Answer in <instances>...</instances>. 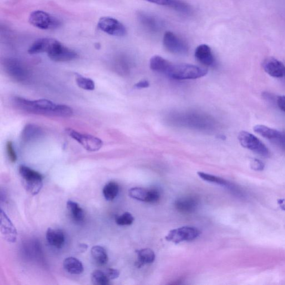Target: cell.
Wrapping results in <instances>:
<instances>
[{"instance_id": "cell-19", "label": "cell", "mask_w": 285, "mask_h": 285, "mask_svg": "<svg viewBox=\"0 0 285 285\" xmlns=\"http://www.w3.org/2000/svg\"><path fill=\"white\" fill-rule=\"evenodd\" d=\"M195 58L201 64L206 66H212L215 63L212 50L206 44L200 45L195 51Z\"/></svg>"}, {"instance_id": "cell-35", "label": "cell", "mask_w": 285, "mask_h": 285, "mask_svg": "<svg viewBox=\"0 0 285 285\" xmlns=\"http://www.w3.org/2000/svg\"><path fill=\"white\" fill-rule=\"evenodd\" d=\"M251 167L254 171H261L264 168V164L260 160L254 159L251 163Z\"/></svg>"}, {"instance_id": "cell-11", "label": "cell", "mask_w": 285, "mask_h": 285, "mask_svg": "<svg viewBox=\"0 0 285 285\" xmlns=\"http://www.w3.org/2000/svg\"><path fill=\"white\" fill-rule=\"evenodd\" d=\"M163 44L167 51L173 54L184 56L189 51L187 44L171 32L164 34Z\"/></svg>"}, {"instance_id": "cell-18", "label": "cell", "mask_w": 285, "mask_h": 285, "mask_svg": "<svg viewBox=\"0 0 285 285\" xmlns=\"http://www.w3.org/2000/svg\"><path fill=\"white\" fill-rule=\"evenodd\" d=\"M198 206V199L192 196L179 198L174 203L175 208L177 211L184 214L194 212L196 211Z\"/></svg>"}, {"instance_id": "cell-39", "label": "cell", "mask_w": 285, "mask_h": 285, "mask_svg": "<svg viewBox=\"0 0 285 285\" xmlns=\"http://www.w3.org/2000/svg\"><path fill=\"white\" fill-rule=\"evenodd\" d=\"M149 87V83L147 81H140L135 84L134 87L137 89L147 88Z\"/></svg>"}, {"instance_id": "cell-5", "label": "cell", "mask_w": 285, "mask_h": 285, "mask_svg": "<svg viewBox=\"0 0 285 285\" xmlns=\"http://www.w3.org/2000/svg\"><path fill=\"white\" fill-rule=\"evenodd\" d=\"M3 66L5 71L14 81L19 83H26L31 78V73L27 67L18 59H6Z\"/></svg>"}, {"instance_id": "cell-21", "label": "cell", "mask_w": 285, "mask_h": 285, "mask_svg": "<svg viewBox=\"0 0 285 285\" xmlns=\"http://www.w3.org/2000/svg\"><path fill=\"white\" fill-rule=\"evenodd\" d=\"M56 39L52 38H41L38 39L29 48L28 53L30 54L48 53L51 49Z\"/></svg>"}, {"instance_id": "cell-22", "label": "cell", "mask_w": 285, "mask_h": 285, "mask_svg": "<svg viewBox=\"0 0 285 285\" xmlns=\"http://www.w3.org/2000/svg\"><path fill=\"white\" fill-rule=\"evenodd\" d=\"M46 238L48 243L51 246L57 248H61L64 246L66 238L61 229L48 228L47 231Z\"/></svg>"}, {"instance_id": "cell-10", "label": "cell", "mask_w": 285, "mask_h": 285, "mask_svg": "<svg viewBox=\"0 0 285 285\" xmlns=\"http://www.w3.org/2000/svg\"><path fill=\"white\" fill-rule=\"evenodd\" d=\"M47 54L49 58L52 61L56 62L72 61L77 59L79 57L77 52L64 46L57 40Z\"/></svg>"}, {"instance_id": "cell-32", "label": "cell", "mask_w": 285, "mask_h": 285, "mask_svg": "<svg viewBox=\"0 0 285 285\" xmlns=\"http://www.w3.org/2000/svg\"><path fill=\"white\" fill-rule=\"evenodd\" d=\"M76 83L79 88L86 90V91H93L96 88V84L93 80L79 74L77 75Z\"/></svg>"}, {"instance_id": "cell-33", "label": "cell", "mask_w": 285, "mask_h": 285, "mask_svg": "<svg viewBox=\"0 0 285 285\" xmlns=\"http://www.w3.org/2000/svg\"><path fill=\"white\" fill-rule=\"evenodd\" d=\"M134 221L133 215L129 212H125L121 216H118L116 219V222L119 226H129Z\"/></svg>"}, {"instance_id": "cell-15", "label": "cell", "mask_w": 285, "mask_h": 285, "mask_svg": "<svg viewBox=\"0 0 285 285\" xmlns=\"http://www.w3.org/2000/svg\"><path fill=\"white\" fill-rule=\"evenodd\" d=\"M262 67L265 72L273 78H285V66L278 60L268 58L264 60Z\"/></svg>"}, {"instance_id": "cell-36", "label": "cell", "mask_w": 285, "mask_h": 285, "mask_svg": "<svg viewBox=\"0 0 285 285\" xmlns=\"http://www.w3.org/2000/svg\"><path fill=\"white\" fill-rule=\"evenodd\" d=\"M110 280L117 278L119 276L120 272L119 270L114 268H108L105 271Z\"/></svg>"}, {"instance_id": "cell-23", "label": "cell", "mask_w": 285, "mask_h": 285, "mask_svg": "<svg viewBox=\"0 0 285 285\" xmlns=\"http://www.w3.org/2000/svg\"><path fill=\"white\" fill-rule=\"evenodd\" d=\"M63 266L68 273L73 274H79L84 271L83 265L78 259L69 257L64 259Z\"/></svg>"}, {"instance_id": "cell-28", "label": "cell", "mask_w": 285, "mask_h": 285, "mask_svg": "<svg viewBox=\"0 0 285 285\" xmlns=\"http://www.w3.org/2000/svg\"><path fill=\"white\" fill-rule=\"evenodd\" d=\"M92 256L97 264L103 266L108 261V256L106 250L102 246H95L91 249Z\"/></svg>"}, {"instance_id": "cell-41", "label": "cell", "mask_w": 285, "mask_h": 285, "mask_svg": "<svg viewBox=\"0 0 285 285\" xmlns=\"http://www.w3.org/2000/svg\"><path fill=\"white\" fill-rule=\"evenodd\" d=\"M79 248L81 249V251H82V252H84L87 249L88 246L86 244H80Z\"/></svg>"}, {"instance_id": "cell-40", "label": "cell", "mask_w": 285, "mask_h": 285, "mask_svg": "<svg viewBox=\"0 0 285 285\" xmlns=\"http://www.w3.org/2000/svg\"><path fill=\"white\" fill-rule=\"evenodd\" d=\"M277 204L279 208L285 211V199H278L277 200Z\"/></svg>"}, {"instance_id": "cell-31", "label": "cell", "mask_w": 285, "mask_h": 285, "mask_svg": "<svg viewBox=\"0 0 285 285\" xmlns=\"http://www.w3.org/2000/svg\"><path fill=\"white\" fill-rule=\"evenodd\" d=\"M91 279L92 283L96 285H108L111 281L106 272L99 269L94 270L91 274Z\"/></svg>"}, {"instance_id": "cell-34", "label": "cell", "mask_w": 285, "mask_h": 285, "mask_svg": "<svg viewBox=\"0 0 285 285\" xmlns=\"http://www.w3.org/2000/svg\"><path fill=\"white\" fill-rule=\"evenodd\" d=\"M7 151L9 159L12 163L16 162L17 161V155L15 151L13 143L11 141H8L7 143Z\"/></svg>"}, {"instance_id": "cell-26", "label": "cell", "mask_w": 285, "mask_h": 285, "mask_svg": "<svg viewBox=\"0 0 285 285\" xmlns=\"http://www.w3.org/2000/svg\"><path fill=\"white\" fill-rule=\"evenodd\" d=\"M171 62L163 58L156 56L150 60V68L154 72L166 74Z\"/></svg>"}, {"instance_id": "cell-9", "label": "cell", "mask_w": 285, "mask_h": 285, "mask_svg": "<svg viewBox=\"0 0 285 285\" xmlns=\"http://www.w3.org/2000/svg\"><path fill=\"white\" fill-rule=\"evenodd\" d=\"M201 234V231L196 227L184 226L170 231L166 237L167 241L178 244L184 241H192Z\"/></svg>"}, {"instance_id": "cell-2", "label": "cell", "mask_w": 285, "mask_h": 285, "mask_svg": "<svg viewBox=\"0 0 285 285\" xmlns=\"http://www.w3.org/2000/svg\"><path fill=\"white\" fill-rule=\"evenodd\" d=\"M207 73L206 69L194 65L171 63L165 74L173 79L188 80L203 77Z\"/></svg>"}, {"instance_id": "cell-30", "label": "cell", "mask_w": 285, "mask_h": 285, "mask_svg": "<svg viewBox=\"0 0 285 285\" xmlns=\"http://www.w3.org/2000/svg\"><path fill=\"white\" fill-rule=\"evenodd\" d=\"M119 191V185L115 182L108 183L103 189L104 197L108 201H112L116 198L118 196Z\"/></svg>"}, {"instance_id": "cell-29", "label": "cell", "mask_w": 285, "mask_h": 285, "mask_svg": "<svg viewBox=\"0 0 285 285\" xmlns=\"http://www.w3.org/2000/svg\"><path fill=\"white\" fill-rule=\"evenodd\" d=\"M197 174L199 177L204 180L205 181L217 184L220 185V186L226 187L232 190H233V191H235L234 187H233L232 185L227 182L226 180H225L222 178L218 177L217 176H213V175L202 172H199L197 173Z\"/></svg>"}, {"instance_id": "cell-27", "label": "cell", "mask_w": 285, "mask_h": 285, "mask_svg": "<svg viewBox=\"0 0 285 285\" xmlns=\"http://www.w3.org/2000/svg\"><path fill=\"white\" fill-rule=\"evenodd\" d=\"M67 208L75 221L81 222L83 221L85 216L84 212L78 203L73 201H68Z\"/></svg>"}, {"instance_id": "cell-6", "label": "cell", "mask_w": 285, "mask_h": 285, "mask_svg": "<svg viewBox=\"0 0 285 285\" xmlns=\"http://www.w3.org/2000/svg\"><path fill=\"white\" fill-rule=\"evenodd\" d=\"M238 139L239 143L244 148L248 149L261 157L268 158L270 156L268 148L252 134L246 131L240 132Z\"/></svg>"}, {"instance_id": "cell-8", "label": "cell", "mask_w": 285, "mask_h": 285, "mask_svg": "<svg viewBox=\"0 0 285 285\" xmlns=\"http://www.w3.org/2000/svg\"><path fill=\"white\" fill-rule=\"evenodd\" d=\"M67 133L88 151L97 152L103 146L102 139L92 135L79 133L71 128L67 129Z\"/></svg>"}, {"instance_id": "cell-20", "label": "cell", "mask_w": 285, "mask_h": 285, "mask_svg": "<svg viewBox=\"0 0 285 285\" xmlns=\"http://www.w3.org/2000/svg\"><path fill=\"white\" fill-rule=\"evenodd\" d=\"M44 134L42 128L34 124H27L23 130L22 141L25 143H31L36 141Z\"/></svg>"}, {"instance_id": "cell-7", "label": "cell", "mask_w": 285, "mask_h": 285, "mask_svg": "<svg viewBox=\"0 0 285 285\" xmlns=\"http://www.w3.org/2000/svg\"><path fill=\"white\" fill-rule=\"evenodd\" d=\"M29 22L33 26L42 30H55L62 26V22L46 12L37 11L30 15Z\"/></svg>"}, {"instance_id": "cell-25", "label": "cell", "mask_w": 285, "mask_h": 285, "mask_svg": "<svg viewBox=\"0 0 285 285\" xmlns=\"http://www.w3.org/2000/svg\"><path fill=\"white\" fill-rule=\"evenodd\" d=\"M255 132L260 135L262 137L270 140L273 142L279 137L281 132L277 131L268 127L263 126V125H257L253 127Z\"/></svg>"}, {"instance_id": "cell-17", "label": "cell", "mask_w": 285, "mask_h": 285, "mask_svg": "<svg viewBox=\"0 0 285 285\" xmlns=\"http://www.w3.org/2000/svg\"><path fill=\"white\" fill-rule=\"evenodd\" d=\"M145 1L158 6L166 7L184 14H189L192 12L191 7L182 0H145Z\"/></svg>"}, {"instance_id": "cell-24", "label": "cell", "mask_w": 285, "mask_h": 285, "mask_svg": "<svg viewBox=\"0 0 285 285\" xmlns=\"http://www.w3.org/2000/svg\"><path fill=\"white\" fill-rule=\"evenodd\" d=\"M138 254V260L136 262V266L140 268L145 264L152 263L156 258V255L151 249L144 248L136 251Z\"/></svg>"}, {"instance_id": "cell-4", "label": "cell", "mask_w": 285, "mask_h": 285, "mask_svg": "<svg viewBox=\"0 0 285 285\" xmlns=\"http://www.w3.org/2000/svg\"><path fill=\"white\" fill-rule=\"evenodd\" d=\"M19 172L28 192L36 196L41 192L43 186V176L41 173L24 165L19 167Z\"/></svg>"}, {"instance_id": "cell-14", "label": "cell", "mask_w": 285, "mask_h": 285, "mask_svg": "<svg viewBox=\"0 0 285 285\" xmlns=\"http://www.w3.org/2000/svg\"><path fill=\"white\" fill-rule=\"evenodd\" d=\"M0 230L7 241L10 243L16 242L18 235L17 229L2 209L0 214Z\"/></svg>"}, {"instance_id": "cell-12", "label": "cell", "mask_w": 285, "mask_h": 285, "mask_svg": "<svg viewBox=\"0 0 285 285\" xmlns=\"http://www.w3.org/2000/svg\"><path fill=\"white\" fill-rule=\"evenodd\" d=\"M98 28L110 36L123 37L126 36L127 29L118 20L111 17H103L99 19Z\"/></svg>"}, {"instance_id": "cell-16", "label": "cell", "mask_w": 285, "mask_h": 285, "mask_svg": "<svg viewBox=\"0 0 285 285\" xmlns=\"http://www.w3.org/2000/svg\"><path fill=\"white\" fill-rule=\"evenodd\" d=\"M138 19L142 26L149 32L157 33L163 28L162 22L152 15L140 12L138 14Z\"/></svg>"}, {"instance_id": "cell-3", "label": "cell", "mask_w": 285, "mask_h": 285, "mask_svg": "<svg viewBox=\"0 0 285 285\" xmlns=\"http://www.w3.org/2000/svg\"><path fill=\"white\" fill-rule=\"evenodd\" d=\"M177 123L181 126L197 129L212 130L214 128V121L211 117L207 115L199 113H187L179 114Z\"/></svg>"}, {"instance_id": "cell-13", "label": "cell", "mask_w": 285, "mask_h": 285, "mask_svg": "<svg viewBox=\"0 0 285 285\" xmlns=\"http://www.w3.org/2000/svg\"><path fill=\"white\" fill-rule=\"evenodd\" d=\"M128 194L132 198L144 202L156 203L160 198L159 192L156 189L134 187L129 190Z\"/></svg>"}, {"instance_id": "cell-37", "label": "cell", "mask_w": 285, "mask_h": 285, "mask_svg": "<svg viewBox=\"0 0 285 285\" xmlns=\"http://www.w3.org/2000/svg\"><path fill=\"white\" fill-rule=\"evenodd\" d=\"M273 143H276L277 146L285 151V132H281L279 137Z\"/></svg>"}, {"instance_id": "cell-38", "label": "cell", "mask_w": 285, "mask_h": 285, "mask_svg": "<svg viewBox=\"0 0 285 285\" xmlns=\"http://www.w3.org/2000/svg\"><path fill=\"white\" fill-rule=\"evenodd\" d=\"M277 106L280 110L285 112V96H279L277 99Z\"/></svg>"}, {"instance_id": "cell-1", "label": "cell", "mask_w": 285, "mask_h": 285, "mask_svg": "<svg viewBox=\"0 0 285 285\" xmlns=\"http://www.w3.org/2000/svg\"><path fill=\"white\" fill-rule=\"evenodd\" d=\"M16 107L28 113L42 116L69 118L73 116L74 111L71 107L64 104H58L47 99L31 101L22 97H16L13 99Z\"/></svg>"}]
</instances>
